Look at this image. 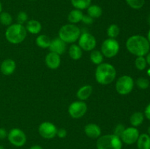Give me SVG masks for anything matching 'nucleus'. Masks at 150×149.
Returning <instances> with one entry per match:
<instances>
[{"instance_id":"37","label":"nucleus","mask_w":150,"mask_h":149,"mask_svg":"<svg viewBox=\"0 0 150 149\" xmlns=\"http://www.w3.org/2000/svg\"><path fill=\"white\" fill-rule=\"evenodd\" d=\"M144 116L147 118L148 120L150 121V103H149L147 105V106L145 108V110H144Z\"/></svg>"},{"instance_id":"35","label":"nucleus","mask_w":150,"mask_h":149,"mask_svg":"<svg viewBox=\"0 0 150 149\" xmlns=\"http://www.w3.org/2000/svg\"><path fill=\"white\" fill-rule=\"evenodd\" d=\"M67 130L64 128H61V129H57V136L59 138H64V137H67Z\"/></svg>"},{"instance_id":"43","label":"nucleus","mask_w":150,"mask_h":149,"mask_svg":"<svg viewBox=\"0 0 150 149\" xmlns=\"http://www.w3.org/2000/svg\"><path fill=\"white\" fill-rule=\"evenodd\" d=\"M147 74L150 77V68L148 69V70H147Z\"/></svg>"},{"instance_id":"28","label":"nucleus","mask_w":150,"mask_h":149,"mask_svg":"<svg viewBox=\"0 0 150 149\" xmlns=\"http://www.w3.org/2000/svg\"><path fill=\"white\" fill-rule=\"evenodd\" d=\"M13 18L12 15L7 12H1L0 13V23L3 26H9L12 24Z\"/></svg>"},{"instance_id":"27","label":"nucleus","mask_w":150,"mask_h":149,"mask_svg":"<svg viewBox=\"0 0 150 149\" xmlns=\"http://www.w3.org/2000/svg\"><path fill=\"white\" fill-rule=\"evenodd\" d=\"M120 33V29L117 24H111L107 29V35L108 38L116 39Z\"/></svg>"},{"instance_id":"31","label":"nucleus","mask_w":150,"mask_h":149,"mask_svg":"<svg viewBox=\"0 0 150 149\" xmlns=\"http://www.w3.org/2000/svg\"><path fill=\"white\" fill-rule=\"evenodd\" d=\"M136 85L139 89L145 90L149 88V81L147 78H145V77H139L136 80Z\"/></svg>"},{"instance_id":"18","label":"nucleus","mask_w":150,"mask_h":149,"mask_svg":"<svg viewBox=\"0 0 150 149\" xmlns=\"http://www.w3.org/2000/svg\"><path fill=\"white\" fill-rule=\"evenodd\" d=\"M26 29L32 34H38L42 30V25L37 20H29L26 23Z\"/></svg>"},{"instance_id":"24","label":"nucleus","mask_w":150,"mask_h":149,"mask_svg":"<svg viewBox=\"0 0 150 149\" xmlns=\"http://www.w3.org/2000/svg\"><path fill=\"white\" fill-rule=\"evenodd\" d=\"M51 39L45 34H40L36 38V45L41 48H48L51 44Z\"/></svg>"},{"instance_id":"17","label":"nucleus","mask_w":150,"mask_h":149,"mask_svg":"<svg viewBox=\"0 0 150 149\" xmlns=\"http://www.w3.org/2000/svg\"><path fill=\"white\" fill-rule=\"evenodd\" d=\"M92 91H93V89H92V86H90V85H84L78 90L77 93H76V96L80 101L84 102V101L87 100L90 97Z\"/></svg>"},{"instance_id":"46","label":"nucleus","mask_w":150,"mask_h":149,"mask_svg":"<svg viewBox=\"0 0 150 149\" xmlns=\"http://www.w3.org/2000/svg\"><path fill=\"white\" fill-rule=\"evenodd\" d=\"M30 1H35V0H30Z\"/></svg>"},{"instance_id":"25","label":"nucleus","mask_w":150,"mask_h":149,"mask_svg":"<svg viewBox=\"0 0 150 149\" xmlns=\"http://www.w3.org/2000/svg\"><path fill=\"white\" fill-rule=\"evenodd\" d=\"M104 56L101 51L98 50H93L91 51L90 53V61L95 65H99L103 62Z\"/></svg>"},{"instance_id":"41","label":"nucleus","mask_w":150,"mask_h":149,"mask_svg":"<svg viewBox=\"0 0 150 149\" xmlns=\"http://www.w3.org/2000/svg\"><path fill=\"white\" fill-rule=\"evenodd\" d=\"M2 12V4H1V1H0V13Z\"/></svg>"},{"instance_id":"20","label":"nucleus","mask_w":150,"mask_h":149,"mask_svg":"<svg viewBox=\"0 0 150 149\" xmlns=\"http://www.w3.org/2000/svg\"><path fill=\"white\" fill-rule=\"evenodd\" d=\"M136 143L138 149H150V136L146 133L140 134Z\"/></svg>"},{"instance_id":"1","label":"nucleus","mask_w":150,"mask_h":149,"mask_svg":"<svg viewBox=\"0 0 150 149\" xmlns=\"http://www.w3.org/2000/svg\"><path fill=\"white\" fill-rule=\"evenodd\" d=\"M127 51L136 56H145L150 50L147 38L142 35H133L126 41Z\"/></svg>"},{"instance_id":"22","label":"nucleus","mask_w":150,"mask_h":149,"mask_svg":"<svg viewBox=\"0 0 150 149\" xmlns=\"http://www.w3.org/2000/svg\"><path fill=\"white\" fill-rule=\"evenodd\" d=\"M144 120V115L142 112H136L131 115L130 118V123L133 127H137L142 125Z\"/></svg>"},{"instance_id":"38","label":"nucleus","mask_w":150,"mask_h":149,"mask_svg":"<svg viewBox=\"0 0 150 149\" xmlns=\"http://www.w3.org/2000/svg\"><path fill=\"white\" fill-rule=\"evenodd\" d=\"M29 149H43V148L39 145H34L31 146Z\"/></svg>"},{"instance_id":"39","label":"nucleus","mask_w":150,"mask_h":149,"mask_svg":"<svg viewBox=\"0 0 150 149\" xmlns=\"http://www.w3.org/2000/svg\"><path fill=\"white\" fill-rule=\"evenodd\" d=\"M145 58H146V63H147L148 65L150 66V52H149L147 54H146Z\"/></svg>"},{"instance_id":"36","label":"nucleus","mask_w":150,"mask_h":149,"mask_svg":"<svg viewBox=\"0 0 150 149\" xmlns=\"http://www.w3.org/2000/svg\"><path fill=\"white\" fill-rule=\"evenodd\" d=\"M8 132L4 128H0V140H4L7 137Z\"/></svg>"},{"instance_id":"42","label":"nucleus","mask_w":150,"mask_h":149,"mask_svg":"<svg viewBox=\"0 0 150 149\" xmlns=\"http://www.w3.org/2000/svg\"><path fill=\"white\" fill-rule=\"evenodd\" d=\"M147 134H149V135L150 136V126L149 127H148V129H147Z\"/></svg>"},{"instance_id":"33","label":"nucleus","mask_w":150,"mask_h":149,"mask_svg":"<svg viewBox=\"0 0 150 149\" xmlns=\"http://www.w3.org/2000/svg\"><path fill=\"white\" fill-rule=\"evenodd\" d=\"M125 129V127L123 124H119L114 127V133H113V134H115V135L117 136V137H121L122 134L123 132H124Z\"/></svg>"},{"instance_id":"12","label":"nucleus","mask_w":150,"mask_h":149,"mask_svg":"<svg viewBox=\"0 0 150 149\" xmlns=\"http://www.w3.org/2000/svg\"><path fill=\"white\" fill-rule=\"evenodd\" d=\"M139 135V131L136 127H127L125 128L120 139L122 143L126 145H133L136 143Z\"/></svg>"},{"instance_id":"6","label":"nucleus","mask_w":150,"mask_h":149,"mask_svg":"<svg viewBox=\"0 0 150 149\" xmlns=\"http://www.w3.org/2000/svg\"><path fill=\"white\" fill-rule=\"evenodd\" d=\"M100 51L104 57L114 58L120 51V44L116 39L108 38L103 42Z\"/></svg>"},{"instance_id":"2","label":"nucleus","mask_w":150,"mask_h":149,"mask_svg":"<svg viewBox=\"0 0 150 149\" xmlns=\"http://www.w3.org/2000/svg\"><path fill=\"white\" fill-rule=\"evenodd\" d=\"M95 80L101 85H108L114 82L117 76V70L112 64L103 63L99 64L95 70Z\"/></svg>"},{"instance_id":"16","label":"nucleus","mask_w":150,"mask_h":149,"mask_svg":"<svg viewBox=\"0 0 150 149\" xmlns=\"http://www.w3.org/2000/svg\"><path fill=\"white\" fill-rule=\"evenodd\" d=\"M84 133L89 138L98 139L101 136L102 131L98 124H88L84 127Z\"/></svg>"},{"instance_id":"45","label":"nucleus","mask_w":150,"mask_h":149,"mask_svg":"<svg viewBox=\"0 0 150 149\" xmlns=\"http://www.w3.org/2000/svg\"><path fill=\"white\" fill-rule=\"evenodd\" d=\"M148 21H149V23L150 24V14L149 15V17H148Z\"/></svg>"},{"instance_id":"13","label":"nucleus","mask_w":150,"mask_h":149,"mask_svg":"<svg viewBox=\"0 0 150 149\" xmlns=\"http://www.w3.org/2000/svg\"><path fill=\"white\" fill-rule=\"evenodd\" d=\"M49 50L51 52L55 53L58 55H62L64 53L67 49V44L62 40L59 37L54 38L51 40L49 46Z\"/></svg>"},{"instance_id":"5","label":"nucleus","mask_w":150,"mask_h":149,"mask_svg":"<svg viewBox=\"0 0 150 149\" xmlns=\"http://www.w3.org/2000/svg\"><path fill=\"white\" fill-rule=\"evenodd\" d=\"M122 142L120 137L114 134L101 135L97 140V149H122Z\"/></svg>"},{"instance_id":"21","label":"nucleus","mask_w":150,"mask_h":149,"mask_svg":"<svg viewBox=\"0 0 150 149\" xmlns=\"http://www.w3.org/2000/svg\"><path fill=\"white\" fill-rule=\"evenodd\" d=\"M69 56L73 60L77 61L79 60L82 57L83 51L81 48L79 47V45L76 44H72L69 48Z\"/></svg>"},{"instance_id":"3","label":"nucleus","mask_w":150,"mask_h":149,"mask_svg":"<svg viewBox=\"0 0 150 149\" xmlns=\"http://www.w3.org/2000/svg\"><path fill=\"white\" fill-rule=\"evenodd\" d=\"M5 38L11 44H20L26 39L27 31L23 24L20 23H12L7 26L5 31Z\"/></svg>"},{"instance_id":"30","label":"nucleus","mask_w":150,"mask_h":149,"mask_svg":"<svg viewBox=\"0 0 150 149\" xmlns=\"http://www.w3.org/2000/svg\"><path fill=\"white\" fill-rule=\"evenodd\" d=\"M127 4L134 10L142 8L145 4V0H126Z\"/></svg>"},{"instance_id":"34","label":"nucleus","mask_w":150,"mask_h":149,"mask_svg":"<svg viewBox=\"0 0 150 149\" xmlns=\"http://www.w3.org/2000/svg\"><path fill=\"white\" fill-rule=\"evenodd\" d=\"M81 21L83 22L84 24L91 25V24H92V23H93L94 19L92 18V17H90L89 15H83V18H82Z\"/></svg>"},{"instance_id":"8","label":"nucleus","mask_w":150,"mask_h":149,"mask_svg":"<svg viewBox=\"0 0 150 149\" xmlns=\"http://www.w3.org/2000/svg\"><path fill=\"white\" fill-rule=\"evenodd\" d=\"M7 140L15 147L20 148L26 143V135L24 131L18 128H13L7 134Z\"/></svg>"},{"instance_id":"7","label":"nucleus","mask_w":150,"mask_h":149,"mask_svg":"<svg viewBox=\"0 0 150 149\" xmlns=\"http://www.w3.org/2000/svg\"><path fill=\"white\" fill-rule=\"evenodd\" d=\"M134 80L129 75L121 76L116 82V91L120 95H127L133 91Z\"/></svg>"},{"instance_id":"23","label":"nucleus","mask_w":150,"mask_h":149,"mask_svg":"<svg viewBox=\"0 0 150 149\" xmlns=\"http://www.w3.org/2000/svg\"><path fill=\"white\" fill-rule=\"evenodd\" d=\"M103 14V10L100 6L97 4H90L87 8V15L92 18H98Z\"/></svg>"},{"instance_id":"19","label":"nucleus","mask_w":150,"mask_h":149,"mask_svg":"<svg viewBox=\"0 0 150 149\" xmlns=\"http://www.w3.org/2000/svg\"><path fill=\"white\" fill-rule=\"evenodd\" d=\"M83 16V13L81 10H78V9H74L71 10L67 16V20L70 22V23L76 24V23H79L81 21L82 18Z\"/></svg>"},{"instance_id":"11","label":"nucleus","mask_w":150,"mask_h":149,"mask_svg":"<svg viewBox=\"0 0 150 149\" xmlns=\"http://www.w3.org/2000/svg\"><path fill=\"white\" fill-rule=\"evenodd\" d=\"M57 129L55 125L49 121H45L40 124L38 127L39 134L44 139L51 140L57 136Z\"/></svg>"},{"instance_id":"4","label":"nucleus","mask_w":150,"mask_h":149,"mask_svg":"<svg viewBox=\"0 0 150 149\" xmlns=\"http://www.w3.org/2000/svg\"><path fill=\"white\" fill-rule=\"evenodd\" d=\"M81 34V29L76 24L68 23L60 28L59 31V37L66 44H73L79 40Z\"/></svg>"},{"instance_id":"9","label":"nucleus","mask_w":150,"mask_h":149,"mask_svg":"<svg viewBox=\"0 0 150 149\" xmlns=\"http://www.w3.org/2000/svg\"><path fill=\"white\" fill-rule=\"evenodd\" d=\"M87 108V105L83 101H75L69 105V115L73 118L79 119L86 113Z\"/></svg>"},{"instance_id":"32","label":"nucleus","mask_w":150,"mask_h":149,"mask_svg":"<svg viewBox=\"0 0 150 149\" xmlns=\"http://www.w3.org/2000/svg\"><path fill=\"white\" fill-rule=\"evenodd\" d=\"M28 15L26 12L21 11L19 12L17 15V23L20 24H23L24 23L27 22Z\"/></svg>"},{"instance_id":"14","label":"nucleus","mask_w":150,"mask_h":149,"mask_svg":"<svg viewBox=\"0 0 150 149\" xmlns=\"http://www.w3.org/2000/svg\"><path fill=\"white\" fill-rule=\"evenodd\" d=\"M45 64L48 68L51 70H57L61 64V58H60V56L57 53L50 52L45 56Z\"/></svg>"},{"instance_id":"10","label":"nucleus","mask_w":150,"mask_h":149,"mask_svg":"<svg viewBox=\"0 0 150 149\" xmlns=\"http://www.w3.org/2000/svg\"><path fill=\"white\" fill-rule=\"evenodd\" d=\"M79 45L82 51H92L97 45V40L95 37L89 32L81 34L79 39Z\"/></svg>"},{"instance_id":"44","label":"nucleus","mask_w":150,"mask_h":149,"mask_svg":"<svg viewBox=\"0 0 150 149\" xmlns=\"http://www.w3.org/2000/svg\"><path fill=\"white\" fill-rule=\"evenodd\" d=\"M0 149H5V148H4V146L1 145H0Z\"/></svg>"},{"instance_id":"40","label":"nucleus","mask_w":150,"mask_h":149,"mask_svg":"<svg viewBox=\"0 0 150 149\" xmlns=\"http://www.w3.org/2000/svg\"><path fill=\"white\" fill-rule=\"evenodd\" d=\"M147 39H148V41H149V44H150V29L149 30V32H148Z\"/></svg>"},{"instance_id":"15","label":"nucleus","mask_w":150,"mask_h":149,"mask_svg":"<svg viewBox=\"0 0 150 149\" xmlns=\"http://www.w3.org/2000/svg\"><path fill=\"white\" fill-rule=\"evenodd\" d=\"M16 69V64L14 60L11 58H7L1 62L0 66V70L3 74L6 76L10 75L15 72Z\"/></svg>"},{"instance_id":"26","label":"nucleus","mask_w":150,"mask_h":149,"mask_svg":"<svg viewBox=\"0 0 150 149\" xmlns=\"http://www.w3.org/2000/svg\"><path fill=\"white\" fill-rule=\"evenodd\" d=\"M92 0H71V4L75 9L83 10L90 6Z\"/></svg>"},{"instance_id":"29","label":"nucleus","mask_w":150,"mask_h":149,"mask_svg":"<svg viewBox=\"0 0 150 149\" xmlns=\"http://www.w3.org/2000/svg\"><path fill=\"white\" fill-rule=\"evenodd\" d=\"M135 66L136 68L140 71H143L146 69L147 66L146 58L144 56H137V58L135 60Z\"/></svg>"}]
</instances>
